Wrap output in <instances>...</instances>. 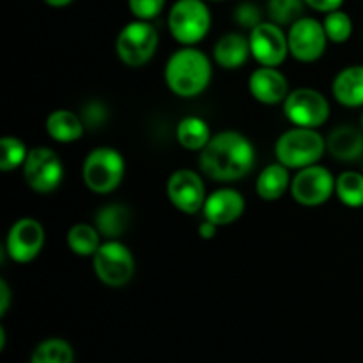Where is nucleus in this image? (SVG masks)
I'll return each mask as SVG.
<instances>
[{
	"mask_svg": "<svg viewBox=\"0 0 363 363\" xmlns=\"http://www.w3.org/2000/svg\"><path fill=\"white\" fill-rule=\"evenodd\" d=\"M199 165L209 179L230 183L252 172L255 165V149L245 135L238 131H220L213 135L201 151Z\"/></svg>",
	"mask_w": 363,
	"mask_h": 363,
	"instance_id": "1",
	"label": "nucleus"
},
{
	"mask_svg": "<svg viewBox=\"0 0 363 363\" xmlns=\"http://www.w3.org/2000/svg\"><path fill=\"white\" fill-rule=\"evenodd\" d=\"M211 60L204 52L191 46L172 53L165 66L167 87L179 98H195L211 82Z\"/></svg>",
	"mask_w": 363,
	"mask_h": 363,
	"instance_id": "2",
	"label": "nucleus"
},
{
	"mask_svg": "<svg viewBox=\"0 0 363 363\" xmlns=\"http://www.w3.org/2000/svg\"><path fill=\"white\" fill-rule=\"evenodd\" d=\"M326 140L312 128H293L279 137L275 156L287 169H305L315 165L325 155Z\"/></svg>",
	"mask_w": 363,
	"mask_h": 363,
	"instance_id": "3",
	"label": "nucleus"
},
{
	"mask_svg": "<svg viewBox=\"0 0 363 363\" xmlns=\"http://www.w3.org/2000/svg\"><path fill=\"white\" fill-rule=\"evenodd\" d=\"M124 158L117 149H92L84 162L82 177L85 186L94 194H110L121 184L124 177Z\"/></svg>",
	"mask_w": 363,
	"mask_h": 363,
	"instance_id": "4",
	"label": "nucleus"
},
{
	"mask_svg": "<svg viewBox=\"0 0 363 363\" xmlns=\"http://www.w3.org/2000/svg\"><path fill=\"white\" fill-rule=\"evenodd\" d=\"M211 13L204 0H177L169 14V28L177 43L194 46L208 35Z\"/></svg>",
	"mask_w": 363,
	"mask_h": 363,
	"instance_id": "5",
	"label": "nucleus"
},
{
	"mask_svg": "<svg viewBox=\"0 0 363 363\" xmlns=\"http://www.w3.org/2000/svg\"><path fill=\"white\" fill-rule=\"evenodd\" d=\"M92 268L99 282L108 287H123L133 279L135 259L126 245L108 240L92 255Z\"/></svg>",
	"mask_w": 363,
	"mask_h": 363,
	"instance_id": "6",
	"label": "nucleus"
},
{
	"mask_svg": "<svg viewBox=\"0 0 363 363\" xmlns=\"http://www.w3.org/2000/svg\"><path fill=\"white\" fill-rule=\"evenodd\" d=\"M158 32L149 21L137 20L124 25L116 41V50L123 64L140 67L152 59L158 48Z\"/></svg>",
	"mask_w": 363,
	"mask_h": 363,
	"instance_id": "7",
	"label": "nucleus"
},
{
	"mask_svg": "<svg viewBox=\"0 0 363 363\" xmlns=\"http://www.w3.org/2000/svg\"><path fill=\"white\" fill-rule=\"evenodd\" d=\"M284 113L300 128H321L330 117V103L315 89L301 87L289 92L284 101Z\"/></svg>",
	"mask_w": 363,
	"mask_h": 363,
	"instance_id": "8",
	"label": "nucleus"
},
{
	"mask_svg": "<svg viewBox=\"0 0 363 363\" xmlns=\"http://www.w3.org/2000/svg\"><path fill=\"white\" fill-rule=\"evenodd\" d=\"M23 177L28 186L38 194H52L62 183V162L52 149L34 147L28 151L23 163Z\"/></svg>",
	"mask_w": 363,
	"mask_h": 363,
	"instance_id": "9",
	"label": "nucleus"
},
{
	"mask_svg": "<svg viewBox=\"0 0 363 363\" xmlns=\"http://www.w3.org/2000/svg\"><path fill=\"white\" fill-rule=\"evenodd\" d=\"M335 191V177L328 169L319 165L305 167L298 170L291 181V195L301 206H321Z\"/></svg>",
	"mask_w": 363,
	"mask_h": 363,
	"instance_id": "10",
	"label": "nucleus"
},
{
	"mask_svg": "<svg viewBox=\"0 0 363 363\" xmlns=\"http://www.w3.org/2000/svg\"><path fill=\"white\" fill-rule=\"evenodd\" d=\"M287 41H289V53L300 62H315L321 59L326 50V35L325 27L314 18H300L294 21L287 32Z\"/></svg>",
	"mask_w": 363,
	"mask_h": 363,
	"instance_id": "11",
	"label": "nucleus"
},
{
	"mask_svg": "<svg viewBox=\"0 0 363 363\" xmlns=\"http://www.w3.org/2000/svg\"><path fill=\"white\" fill-rule=\"evenodd\" d=\"M250 52L252 57L257 60L261 66L277 67L286 60L289 53V41L287 34L277 23H259L257 27L250 30Z\"/></svg>",
	"mask_w": 363,
	"mask_h": 363,
	"instance_id": "12",
	"label": "nucleus"
},
{
	"mask_svg": "<svg viewBox=\"0 0 363 363\" xmlns=\"http://www.w3.org/2000/svg\"><path fill=\"white\" fill-rule=\"evenodd\" d=\"M45 245V229L34 218H20L11 225L6 240V250L13 261L25 264L34 261Z\"/></svg>",
	"mask_w": 363,
	"mask_h": 363,
	"instance_id": "13",
	"label": "nucleus"
},
{
	"mask_svg": "<svg viewBox=\"0 0 363 363\" xmlns=\"http://www.w3.org/2000/svg\"><path fill=\"white\" fill-rule=\"evenodd\" d=\"M167 197L174 208L186 215H195L204 208L206 188L201 176L194 170H176L167 181Z\"/></svg>",
	"mask_w": 363,
	"mask_h": 363,
	"instance_id": "14",
	"label": "nucleus"
},
{
	"mask_svg": "<svg viewBox=\"0 0 363 363\" xmlns=\"http://www.w3.org/2000/svg\"><path fill=\"white\" fill-rule=\"evenodd\" d=\"M206 220L223 227L234 223L245 213V197L233 188H222L213 191L204 202Z\"/></svg>",
	"mask_w": 363,
	"mask_h": 363,
	"instance_id": "15",
	"label": "nucleus"
},
{
	"mask_svg": "<svg viewBox=\"0 0 363 363\" xmlns=\"http://www.w3.org/2000/svg\"><path fill=\"white\" fill-rule=\"evenodd\" d=\"M250 94L264 105H277L289 96L287 78L277 67H259L248 78Z\"/></svg>",
	"mask_w": 363,
	"mask_h": 363,
	"instance_id": "16",
	"label": "nucleus"
},
{
	"mask_svg": "<svg viewBox=\"0 0 363 363\" xmlns=\"http://www.w3.org/2000/svg\"><path fill=\"white\" fill-rule=\"evenodd\" d=\"M248 55H252L250 41L236 32L222 35L213 50L215 62L223 69H238L247 62Z\"/></svg>",
	"mask_w": 363,
	"mask_h": 363,
	"instance_id": "17",
	"label": "nucleus"
},
{
	"mask_svg": "<svg viewBox=\"0 0 363 363\" xmlns=\"http://www.w3.org/2000/svg\"><path fill=\"white\" fill-rule=\"evenodd\" d=\"M330 155L342 162H353L363 155V131L353 126L335 128L326 138Z\"/></svg>",
	"mask_w": 363,
	"mask_h": 363,
	"instance_id": "18",
	"label": "nucleus"
},
{
	"mask_svg": "<svg viewBox=\"0 0 363 363\" xmlns=\"http://www.w3.org/2000/svg\"><path fill=\"white\" fill-rule=\"evenodd\" d=\"M337 101L344 106H363V66H350L340 71L332 85Z\"/></svg>",
	"mask_w": 363,
	"mask_h": 363,
	"instance_id": "19",
	"label": "nucleus"
},
{
	"mask_svg": "<svg viewBox=\"0 0 363 363\" xmlns=\"http://www.w3.org/2000/svg\"><path fill=\"white\" fill-rule=\"evenodd\" d=\"M85 124L80 116L71 110H55L46 119V131L59 144H71L80 140Z\"/></svg>",
	"mask_w": 363,
	"mask_h": 363,
	"instance_id": "20",
	"label": "nucleus"
},
{
	"mask_svg": "<svg viewBox=\"0 0 363 363\" xmlns=\"http://www.w3.org/2000/svg\"><path fill=\"white\" fill-rule=\"evenodd\" d=\"M96 229L108 240H117L131 223V211L123 204H106L94 215Z\"/></svg>",
	"mask_w": 363,
	"mask_h": 363,
	"instance_id": "21",
	"label": "nucleus"
},
{
	"mask_svg": "<svg viewBox=\"0 0 363 363\" xmlns=\"http://www.w3.org/2000/svg\"><path fill=\"white\" fill-rule=\"evenodd\" d=\"M291 188V177L287 167L282 163H272L261 170L255 183V190L262 201H279L284 194Z\"/></svg>",
	"mask_w": 363,
	"mask_h": 363,
	"instance_id": "22",
	"label": "nucleus"
},
{
	"mask_svg": "<svg viewBox=\"0 0 363 363\" xmlns=\"http://www.w3.org/2000/svg\"><path fill=\"white\" fill-rule=\"evenodd\" d=\"M177 142L183 145L188 151H202L211 140V130H209L208 123L201 117H184L179 121L176 130Z\"/></svg>",
	"mask_w": 363,
	"mask_h": 363,
	"instance_id": "23",
	"label": "nucleus"
},
{
	"mask_svg": "<svg viewBox=\"0 0 363 363\" xmlns=\"http://www.w3.org/2000/svg\"><path fill=\"white\" fill-rule=\"evenodd\" d=\"M99 230L96 225L89 223H77L67 230V247L80 257H92L101 243H99Z\"/></svg>",
	"mask_w": 363,
	"mask_h": 363,
	"instance_id": "24",
	"label": "nucleus"
},
{
	"mask_svg": "<svg viewBox=\"0 0 363 363\" xmlns=\"http://www.w3.org/2000/svg\"><path fill=\"white\" fill-rule=\"evenodd\" d=\"M74 351L71 344L64 339H46L32 351L30 363H73Z\"/></svg>",
	"mask_w": 363,
	"mask_h": 363,
	"instance_id": "25",
	"label": "nucleus"
},
{
	"mask_svg": "<svg viewBox=\"0 0 363 363\" xmlns=\"http://www.w3.org/2000/svg\"><path fill=\"white\" fill-rule=\"evenodd\" d=\"M335 194L347 208L363 206V174L347 170L335 179Z\"/></svg>",
	"mask_w": 363,
	"mask_h": 363,
	"instance_id": "26",
	"label": "nucleus"
},
{
	"mask_svg": "<svg viewBox=\"0 0 363 363\" xmlns=\"http://www.w3.org/2000/svg\"><path fill=\"white\" fill-rule=\"evenodd\" d=\"M28 151L23 142L16 137H4L0 140V170L11 172V170L23 167Z\"/></svg>",
	"mask_w": 363,
	"mask_h": 363,
	"instance_id": "27",
	"label": "nucleus"
},
{
	"mask_svg": "<svg viewBox=\"0 0 363 363\" xmlns=\"http://www.w3.org/2000/svg\"><path fill=\"white\" fill-rule=\"evenodd\" d=\"M305 0H269L268 11L269 18L277 25H293L300 18H303Z\"/></svg>",
	"mask_w": 363,
	"mask_h": 363,
	"instance_id": "28",
	"label": "nucleus"
},
{
	"mask_svg": "<svg viewBox=\"0 0 363 363\" xmlns=\"http://www.w3.org/2000/svg\"><path fill=\"white\" fill-rule=\"evenodd\" d=\"M323 27H325L326 35H328L330 41L346 43L347 39L351 38V32H353V21H351L350 14L337 9L332 11V13H326Z\"/></svg>",
	"mask_w": 363,
	"mask_h": 363,
	"instance_id": "29",
	"label": "nucleus"
},
{
	"mask_svg": "<svg viewBox=\"0 0 363 363\" xmlns=\"http://www.w3.org/2000/svg\"><path fill=\"white\" fill-rule=\"evenodd\" d=\"M128 6L135 18L149 21L162 13L165 0H128Z\"/></svg>",
	"mask_w": 363,
	"mask_h": 363,
	"instance_id": "30",
	"label": "nucleus"
},
{
	"mask_svg": "<svg viewBox=\"0 0 363 363\" xmlns=\"http://www.w3.org/2000/svg\"><path fill=\"white\" fill-rule=\"evenodd\" d=\"M234 18H236L238 23L245 28H255L259 23H262L261 20V9H259L255 4L252 2H243L236 7L234 11Z\"/></svg>",
	"mask_w": 363,
	"mask_h": 363,
	"instance_id": "31",
	"label": "nucleus"
},
{
	"mask_svg": "<svg viewBox=\"0 0 363 363\" xmlns=\"http://www.w3.org/2000/svg\"><path fill=\"white\" fill-rule=\"evenodd\" d=\"M82 121H84L85 128H91V130H96V128L103 126L106 121V106L103 105L101 101H89L87 105L82 110Z\"/></svg>",
	"mask_w": 363,
	"mask_h": 363,
	"instance_id": "32",
	"label": "nucleus"
},
{
	"mask_svg": "<svg viewBox=\"0 0 363 363\" xmlns=\"http://www.w3.org/2000/svg\"><path fill=\"white\" fill-rule=\"evenodd\" d=\"M344 0H305L308 7L319 11V13H332V11L340 9Z\"/></svg>",
	"mask_w": 363,
	"mask_h": 363,
	"instance_id": "33",
	"label": "nucleus"
},
{
	"mask_svg": "<svg viewBox=\"0 0 363 363\" xmlns=\"http://www.w3.org/2000/svg\"><path fill=\"white\" fill-rule=\"evenodd\" d=\"M11 291L6 280H0V315H6L7 308H9Z\"/></svg>",
	"mask_w": 363,
	"mask_h": 363,
	"instance_id": "34",
	"label": "nucleus"
},
{
	"mask_svg": "<svg viewBox=\"0 0 363 363\" xmlns=\"http://www.w3.org/2000/svg\"><path fill=\"white\" fill-rule=\"evenodd\" d=\"M216 229H218V225H215V223L209 222V220H204V222L199 225V234H201V238H204V240H213L216 234Z\"/></svg>",
	"mask_w": 363,
	"mask_h": 363,
	"instance_id": "35",
	"label": "nucleus"
},
{
	"mask_svg": "<svg viewBox=\"0 0 363 363\" xmlns=\"http://www.w3.org/2000/svg\"><path fill=\"white\" fill-rule=\"evenodd\" d=\"M45 2L52 7H64L73 2V0H45Z\"/></svg>",
	"mask_w": 363,
	"mask_h": 363,
	"instance_id": "36",
	"label": "nucleus"
},
{
	"mask_svg": "<svg viewBox=\"0 0 363 363\" xmlns=\"http://www.w3.org/2000/svg\"><path fill=\"white\" fill-rule=\"evenodd\" d=\"M6 347V330L0 328V350Z\"/></svg>",
	"mask_w": 363,
	"mask_h": 363,
	"instance_id": "37",
	"label": "nucleus"
},
{
	"mask_svg": "<svg viewBox=\"0 0 363 363\" xmlns=\"http://www.w3.org/2000/svg\"><path fill=\"white\" fill-rule=\"evenodd\" d=\"M362 131H363V113H362Z\"/></svg>",
	"mask_w": 363,
	"mask_h": 363,
	"instance_id": "38",
	"label": "nucleus"
}]
</instances>
